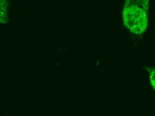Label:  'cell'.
Returning <instances> with one entry per match:
<instances>
[{
    "label": "cell",
    "mask_w": 155,
    "mask_h": 116,
    "mask_svg": "<svg viewBox=\"0 0 155 116\" xmlns=\"http://www.w3.org/2000/svg\"><path fill=\"white\" fill-rule=\"evenodd\" d=\"M148 0H126L124 9L125 25L133 33L140 35L147 28Z\"/></svg>",
    "instance_id": "1"
},
{
    "label": "cell",
    "mask_w": 155,
    "mask_h": 116,
    "mask_svg": "<svg viewBox=\"0 0 155 116\" xmlns=\"http://www.w3.org/2000/svg\"><path fill=\"white\" fill-rule=\"evenodd\" d=\"M150 81L153 87L155 89V69L152 71L150 74Z\"/></svg>",
    "instance_id": "2"
}]
</instances>
